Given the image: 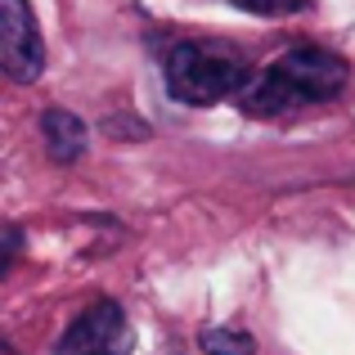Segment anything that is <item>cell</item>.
<instances>
[{
  "label": "cell",
  "instance_id": "2",
  "mask_svg": "<svg viewBox=\"0 0 355 355\" xmlns=\"http://www.w3.org/2000/svg\"><path fill=\"white\" fill-rule=\"evenodd\" d=\"M162 72H166V95L175 104L193 108L243 95V86L252 81L248 63L220 41H175L162 59Z\"/></svg>",
  "mask_w": 355,
  "mask_h": 355
},
{
  "label": "cell",
  "instance_id": "5",
  "mask_svg": "<svg viewBox=\"0 0 355 355\" xmlns=\"http://www.w3.org/2000/svg\"><path fill=\"white\" fill-rule=\"evenodd\" d=\"M41 135L54 162H77L86 153V121L68 108H45L41 113Z\"/></svg>",
  "mask_w": 355,
  "mask_h": 355
},
{
  "label": "cell",
  "instance_id": "4",
  "mask_svg": "<svg viewBox=\"0 0 355 355\" xmlns=\"http://www.w3.org/2000/svg\"><path fill=\"white\" fill-rule=\"evenodd\" d=\"M0 63L14 81H36L45 68V45L27 0H0Z\"/></svg>",
  "mask_w": 355,
  "mask_h": 355
},
{
  "label": "cell",
  "instance_id": "6",
  "mask_svg": "<svg viewBox=\"0 0 355 355\" xmlns=\"http://www.w3.org/2000/svg\"><path fill=\"white\" fill-rule=\"evenodd\" d=\"M198 347L207 355H252L257 351V338L243 329H202Z\"/></svg>",
  "mask_w": 355,
  "mask_h": 355
},
{
  "label": "cell",
  "instance_id": "3",
  "mask_svg": "<svg viewBox=\"0 0 355 355\" xmlns=\"http://www.w3.org/2000/svg\"><path fill=\"white\" fill-rule=\"evenodd\" d=\"M54 355H130V324L117 302H95L68 324Z\"/></svg>",
  "mask_w": 355,
  "mask_h": 355
},
{
  "label": "cell",
  "instance_id": "7",
  "mask_svg": "<svg viewBox=\"0 0 355 355\" xmlns=\"http://www.w3.org/2000/svg\"><path fill=\"white\" fill-rule=\"evenodd\" d=\"M248 9H261V14H284V9H302L306 0H243Z\"/></svg>",
  "mask_w": 355,
  "mask_h": 355
},
{
  "label": "cell",
  "instance_id": "1",
  "mask_svg": "<svg viewBox=\"0 0 355 355\" xmlns=\"http://www.w3.org/2000/svg\"><path fill=\"white\" fill-rule=\"evenodd\" d=\"M351 68L342 54L324 50V45H297V50L270 59L266 68L252 72V81L243 86L239 108L248 117H284L297 108L329 104L347 90Z\"/></svg>",
  "mask_w": 355,
  "mask_h": 355
},
{
  "label": "cell",
  "instance_id": "8",
  "mask_svg": "<svg viewBox=\"0 0 355 355\" xmlns=\"http://www.w3.org/2000/svg\"><path fill=\"white\" fill-rule=\"evenodd\" d=\"M0 355H14V351H9V347H5V351H0Z\"/></svg>",
  "mask_w": 355,
  "mask_h": 355
}]
</instances>
